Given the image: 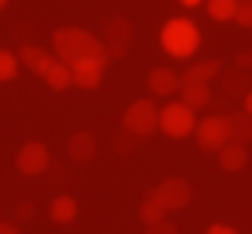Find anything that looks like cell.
<instances>
[{"instance_id":"6da1fadb","label":"cell","mask_w":252,"mask_h":234,"mask_svg":"<svg viewBox=\"0 0 252 234\" xmlns=\"http://www.w3.org/2000/svg\"><path fill=\"white\" fill-rule=\"evenodd\" d=\"M54 54L57 59L68 62L71 68L80 65V62H110V51L107 45L92 36L89 30H80V27H60L54 30Z\"/></svg>"},{"instance_id":"7a4b0ae2","label":"cell","mask_w":252,"mask_h":234,"mask_svg":"<svg viewBox=\"0 0 252 234\" xmlns=\"http://www.w3.org/2000/svg\"><path fill=\"white\" fill-rule=\"evenodd\" d=\"M160 45H163V51H166L169 57L187 59V57H193V54L199 51L202 33H199V27H196L190 18H172V21H166L163 30H160Z\"/></svg>"},{"instance_id":"3957f363","label":"cell","mask_w":252,"mask_h":234,"mask_svg":"<svg viewBox=\"0 0 252 234\" xmlns=\"http://www.w3.org/2000/svg\"><path fill=\"white\" fill-rule=\"evenodd\" d=\"M196 110L184 101H175V104H166L160 110V131L172 140H184L190 134H196Z\"/></svg>"},{"instance_id":"277c9868","label":"cell","mask_w":252,"mask_h":234,"mask_svg":"<svg viewBox=\"0 0 252 234\" xmlns=\"http://www.w3.org/2000/svg\"><path fill=\"white\" fill-rule=\"evenodd\" d=\"M122 128L131 131V134H137V137L155 134L160 128V113H158L155 101H149V98L134 101L128 110H125V116H122Z\"/></svg>"},{"instance_id":"5b68a950","label":"cell","mask_w":252,"mask_h":234,"mask_svg":"<svg viewBox=\"0 0 252 234\" xmlns=\"http://www.w3.org/2000/svg\"><path fill=\"white\" fill-rule=\"evenodd\" d=\"M196 143L202 151H220L222 146L231 143V125H228V116H208L196 125Z\"/></svg>"},{"instance_id":"8992f818","label":"cell","mask_w":252,"mask_h":234,"mask_svg":"<svg viewBox=\"0 0 252 234\" xmlns=\"http://www.w3.org/2000/svg\"><path fill=\"white\" fill-rule=\"evenodd\" d=\"M149 196H155L166 210H181V207L190 205V199H193V187H190L184 178H166V181H160Z\"/></svg>"},{"instance_id":"52a82bcc","label":"cell","mask_w":252,"mask_h":234,"mask_svg":"<svg viewBox=\"0 0 252 234\" xmlns=\"http://www.w3.org/2000/svg\"><path fill=\"white\" fill-rule=\"evenodd\" d=\"M131 42H134V27L128 18H110L104 24V45L110 51V59H122L128 54Z\"/></svg>"},{"instance_id":"ba28073f","label":"cell","mask_w":252,"mask_h":234,"mask_svg":"<svg viewBox=\"0 0 252 234\" xmlns=\"http://www.w3.org/2000/svg\"><path fill=\"white\" fill-rule=\"evenodd\" d=\"M15 166H18L21 175H42V172L51 166V151H48V146L39 143V140L24 143L21 151H18V157H15Z\"/></svg>"},{"instance_id":"9c48e42d","label":"cell","mask_w":252,"mask_h":234,"mask_svg":"<svg viewBox=\"0 0 252 234\" xmlns=\"http://www.w3.org/2000/svg\"><path fill=\"white\" fill-rule=\"evenodd\" d=\"M18 59H21L33 74H39V77H45L48 68L57 62V57H51L45 48H36V45H21V48H18Z\"/></svg>"},{"instance_id":"30bf717a","label":"cell","mask_w":252,"mask_h":234,"mask_svg":"<svg viewBox=\"0 0 252 234\" xmlns=\"http://www.w3.org/2000/svg\"><path fill=\"white\" fill-rule=\"evenodd\" d=\"M95 154H98V143H95V137L89 131L71 134V140H68V157L74 163H89V160H95Z\"/></svg>"},{"instance_id":"8fae6325","label":"cell","mask_w":252,"mask_h":234,"mask_svg":"<svg viewBox=\"0 0 252 234\" xmlns=\"http://www.w3.org/2000/svg\"><path fill=\"white\" fill-rule=\"evenodd\" d=\"M146 83H149L152 95H160V98H163V95H172V92L181 89V77H178L172 68H163V65H160V68H152Z\"/></svg>"},{"instance_id":"7c38bea8","label":"cell","mask_w":252,"mask_h":234,"mask_svg":"<svg viewBox=\"0 0 252 234\" xmlns=\"http://www.w3.org/2000/svg\"><path fill=\"white\" fill-rule=\"evenodd\" d=\"M71 71H74V86L77 89H86V92L98 89L101 80H104V62H80Z\"/></svg>"},{"instance_id":"4fadbf2b","label":"cell","mask_w":252,"mask_h":234,"mask_svg":"<svg viewBox=\"0 0 252 234\" xmlns=\"http://www.w3.org/2000/svg\"><path fill=\"white\" fill-rule=\"evenodd\" d=\"M222 92L228 98H246L252 92V80L246 74V68H231L222 74Z\"/></svg>"},{"instance_id":"5bb4252c","label":"cell","mask_w":252,"mask_h":234,"mask_svg":"<svg viewBox=\"0 0 252 234\" xmlns=\"http://www.w3.org/2000/svg\"><path fill=\"white\" fill-rule=\"evenodd\" d=\"M181 101L193 110H202L211 104V86L202 80H181Z\"/></svg>"},{"instance_id":"9a60e30c","label":"cell","mask_w":252,"mask_h":234,"mask_svg":"<svg viewBox=\"0 0 252 234\" xmlns=\"http://www.w3.org/2000/svg\"><path fill=\"white\" fill-rule=\"evenodd\" d=\"M217 157H220V166H222L225 172H240V169L246 166V160H249V151H246V146H240V143H228V146H222V148L217 151Z\"/></svg>"},{"instance_id":"2e32d148","label":"cell","mask_w":252,"mask_h":234,"mask_svg":"<svg viewBox=\"0 0 252 234\" xmlns=\"http://www.w3.org/2000/svg\"><path fill=\"white\" fill-rule=\"evenodd\" d=\"M228 125H231V143H240V146L252 143V113L246 110L228 113Z\"/></svg>"},{"instance_id":"e0dca14e","label":"cell","mask_w":252,"mask_h":234,"mask_svg":"<svg viewBox=\"0 0 252 234\" xmlns=\"http://www.w3.org/2000/svg\"><path fill=\"white\" fill-rule=\"evenodd\" d=\"M45 83H48L54 92H65L68 86H74V71H71V65H68V62H63V59H57V62L48 68Z\"/></svg>"},{"instance_id":"ac0fdd59","label":"cell","mask_w":252,"mask_h":234,"mask_svg":"<svg viewBox=\"0 0 252 234\" xmlns=\"http://www.w3.org/2000/svg\"><path fill=\"white\" fill-rule=\"evenodd\" d=\"M51 219L57 222V225H71L74 219H77V202L71 199V196H57L54 202H51Z\"/></svg>"},{"instance_id":"d6986e66","label":"cell","mask_w":252,"mask_h":234,"mask_svg":"<svg viewBox=\"0 0 252 234\" xmlns=\"http://www.w3.org/2000/svg\"><path fill=\"white\" fill-rule=\"evenodd\" d=\"M220 71H222V62H220V59H202V62H193V65L181 74V80H202V83H208V80H214Z\"/></svg>"},{"instance_id":"ffe728a7","label":"cell","mask_w":252,"mask_h":234,"mask_svg":"<svg viewBox=\"0 0 252 234\" xmlns=\"http://www.w3.org/2000/svg\"><path fill=\"white\" fill-rule=\"evenodd\" d=\"M240 0H208V15L214 21H231L237 15Z\"/></svg>"},{"instance_id":"44dd1931","label":"cell","mask_w":252,"mask_h":234,"mask_svg":"<svg viewBox=\"0 0 252 234\" xmlns=\"http://www.w3.org/2000/svg\"><path fill=\"white\" fill-rule=\"evenodd\" d=\"M18 65H21L18 54H12V51H6V48H0V83L15 80V77H18Z\"/></svg>"},{"instance_id":"7402d4cb","label":"cell","mask_w":252,"mask_h":234,"mask_svg":"<svg viewBox=\"0 0 252 234\" xmlns=\"http://www.w3.org/2000/svg\"><path fill=\"white\" fill-rule=\"evenodd\" d=\"M166 213H169V210H166V207H163V205H160V202H158L155 196H149V199H146V202L140 205V219H143L146 225H152V222H160V219H166Z\"/></svg>"},{"instance_id":"603a6c76","label":"cell","mask_w":252,"mask_h":234,"mask_svg":"<svg viewBox=\"0 0 252 234\" xmlns=\"http://www.w3.org/2000/svg\"><path fill=\"white\" fill-rule=\"evenodd\" d=\"M137 134H131V131H125L122 128V134H116L113 137V148H116V154H131L134 151V146H137Z\"/></svg>"},{"instance_id":"cb8c5ba5","label":"cell","mask_w":252,"mask_h":234,"mask_svg":"<svg viewBox=\"0 0 252 234\" xmlns=\"http://www.w3.org/2000/svg\"><path fill=\"white\" fill-rule=\"evenodd\" d=\"M146 234H178V228H175L172 222L160 219V222H152V225H146Z\"/></svg>"},{"instance_id":"d4e9b609","label":"cell","mask_w":252,"mask_h":234,"mask_svg":"<svg viewBox=\"0 0 252 234\" xmlns=\"http://www.w3.org/2000/svg\"><path fill=\"white\" fill-rule=\"evenodd\" d=\"M234 21H237L240 27H252V3H240V6H237V15H234Z\"/></svg>"},{"instance_id":"484cf974","label":"cell","mask_w":252,"mask_h":234,"mask_svg":"<svg viewBox=\"0 0 252 234\" xmlns=\"http://www.w3.org/2000/svg\"><path fill=\"white\" fill-rule=\"evenodd\" d=\"M33 213H36V207H33L30 202H21V205L15 207V222H30Z\"/></svg>"},{"instance_id":"4316f807","label":"cell","mask_w":252,"mask_h":234,"mask_svg":"<svg viewBox=\"0 0 252 234\" xmlns=\"http://www.w3.org/2000/svg\"><path fill=\"white\" fill-rule=\"evenodd\" d=\"M208 234H237V231H234L231 225H211Z\"/></svg>"},{"instance_id":"83f0119b","label":"cell","mask_w":252,"mask_h":234,"mask_svg":"<svg viewBox=\"0 0 252 234\" xmlns=\"http://www.w3.org/2000/svg\"><path fill=\"white\" fill-rule=\"evenodd\" d=\"M237 68H252V51L237 57Z\"/></svg>"},{"instance_id":"f1b7e54d","label":"cell","mask_w":252,"mask_h":234,"mask_svg":"<svg viewBox=\"0 0 252 234\" xmlns=\"http://www.w3.org/2000/svg\"><path fill=\"white\" fill-rule=\"evenodd\" d=\"M0 234H21L15 222H0Z\"/></svg>"},{"instance_id":"f546056e","label":"cell","mask_w":252,"mask_h":234,"mask_svg":"<svg viewBox=\"0 0 252 234\" xmlns=\"http://www.w3.org/2000/svg\"><path fill=\"white\" fill-rule=\"evenodd\" d=\"M243 110H246V113H252V92L243 98Z\"/></svg>"},{"instance_id":"4dcf8cb0","label":"cell","mask_w":252,"mask_h":234,"mask_svg":"<svg viewBox=\"0 0 252 234\" xmlns=\"http://www.w3.org/2000/svg\"><path fill=\"white\" fill-rule=\"evenodd\" d=\"M181 3H184V6H199L202 0H181Z\"/></svg>"},{"instance_id":"1f68e13d","label":"cell","mask_w":252,"mask_h":234,"mask_svg":"<svg viewBox=\"0 0 252 234\" xmlns=\"http://www.w3.org/2000/svg\"><path fill=\"white\" fill-rule=\"evenodd\" d=\"M6 3H9V0H0V12H3V9H6Z\"/></svg>"},{"instance_id":"d6a6232c","label":"cell","mask_w":252,"mask_h":234,"mask_svg":"<svg viewBox=\"0 0 252 234\" xmlns=\"http://www.w3.org/2000/svg\"><path fill=\"white\" fill-rule=\"evenodd\" d=\"M240 3H252V0H240Z\"/></svg>"}]
</instances>
